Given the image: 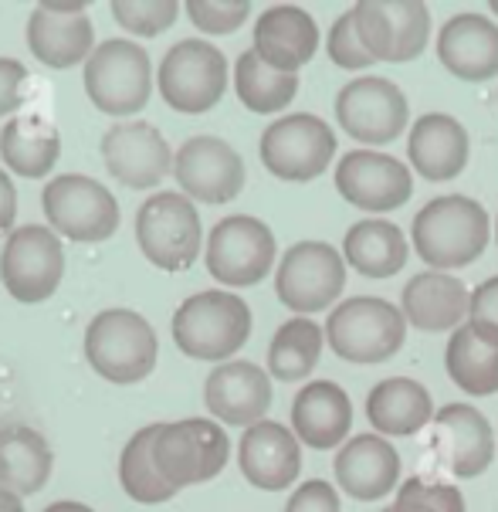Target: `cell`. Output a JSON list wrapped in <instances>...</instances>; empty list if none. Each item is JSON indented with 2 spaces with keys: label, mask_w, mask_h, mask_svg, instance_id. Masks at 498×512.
Segmentation results:
<instances>
[{
  "label": "cell",
  "mask_w": 498,
  "mask_h": 512,
  "mask_svg": "<svg viewBox=\"0 0 498 512\" xmlns=\"http://www.w3.org/2000/svg\"><path fill=\"white\" fill-rule=\"evenodd\" d=\"M434 401L424 384L410 377H390L370 390L366 397V418L387 438H404L434 421Z\"/></svg>",
  "instance_id": "29"
},
{
  "label": "cell",
  "mask_w": 498,
  "mask_h": 512,
  "mask_svg": "<svg viewBox=\"0 0 498 512\" xmlns=\"http://www.w3.org/2000/svg\"><path fill=\"white\" fill-rule=\"evenodd\" d=\"M48 228L72 241H106L119 228V204L99 180L85 173H65L41 190Z\"/></svg>",
  "instance_id": "9"
},
{
  "label": "cell",
  "mask_w": 498,
  "mask_h": 512,
  "mask_svg": "<svg viewBox=\"0 0 498 512\" xmlns=\"http://www.w3.org/2000/svg\"><path fill=\"white\" fill-rule=\"evenodd\" d=\"M495 238H498V221H495Z\"/></svg>",
  "instance_id": "48"
},
{
  "label": "cell",
  "mask_w": 498,
  "mask_h": 512,
  "mask_svg": "<svg viewBox=\"0 0 498 512\" xmlns=\"http://www.w3.org/2000/svg\"><path fill=\"white\" fill-rule=\"evenodd\" d=\"M322 326H316L312 319H288L285 326H278L272 346H268V370L272 377H278L282 384H295V380H305L319 363L322 353Z\"/></svg>",
  "instance_id": "35"
},
{
  "label": "cell",
  "mask_w": 498,
  "mask_h": 512,
  "mask_svg": "<svg viewBox=\"0 0 498 512\" xmlns=\"http://www.w3.org/2000/svg\"><path fill=\"white\" fill-rule=\"evenodd\" d=\"M353 17L366 51L377 62H410L421 55L431 34V11L417 0H370L356 4Z\"/></svg>",
  "instance_id": "16"
},
{
  "label": "cell",
  "mask_w": 498,
  "mask_h": 512,
  "mask_svg": "<svg viewBox=\"0 0 498 512\" xmlns=\"http://www.w3.org/2000/svg\"><path fill=\"white\" fill-rule=\"evenodd\" d=\"M61 136L55 123H48L38 112H21L0 129V156L14 173L38 180L58 163Z\"/></svg>",
  "instance_id": "31"
},
{
  "label": "cell",
  "mask_w": 498,
  "mask_h": 512,
  "mask_svg": "<svg viewBox=\"0 0 498 512\" xmlns=\"http://www.w3.org/2000/svg\"><path fill=\"white\" fill-rule=\"evenodd\" d=\"M407 95L397 82L377 75H363L346 82L336 95V119L353 140L383 146L407 129Z\"/></svg>",
  "instance_id": "14"
},
{
  "label": "cell",
  "mask_w": 498,
  "mask_h": 512,
  "mask_svg": "<svg viewBox=\"0 0 498 512\" xmlns=\"http://www.w3.org/2000/svg\"><path fill=\"white\" fill-rule=\"evenodd\" d=\"M407 319L393 302L356 295L329 312L326 340L336 357L349 363H383L404 346Z\"/></svg>",
  "instance_id": "4"
},
{
  "label": "cell",
  "mask_w": 498,
  "mask_h": 512,
  "mask_svg": "<svg viewBox=\"0 0 498 512\" xmlns=\"http://www.w3.org/2000/svg\"><path fill=\"white\" fill-rule=\"evenodd\" d=\"M241 472L255 489L278 492L288 489L299 479L302 468V448L299 438L278 421H258L255 428L244 431L238 448Z\"/></svg>",
  "instance_id": "22"
},
{
  "label": "cell",
  "mask_w": 498,
  "mask_h": 512,
  "mask_svg": "<svg viewBox=\"0 0 498 512\" xmlns=\"http://www.w3.org/2000/svg\"><path fill=\"white\" fill-rule=\"evenodd\" d=\"M166 106L183 116H200L214 109L227 89V62L221 48L204 38H187L163 55L156 75Z\"/></svg>",
  "instance_id": "8"
},
{
  "label": "cell",
  "mask_w": 498,
  "mask_h": 512,
  "mask_svg": "<svg viewBox=\"0 0 498 512\" xmlns=\"http://www.w3.org/2000/svg\"><path fill=\"white\" fill-rule=\"evenodd\" d=\"M400 479V455L387 438L360 435L349 438L336 455V482L346 496L373 502L393 492Z\"/></svg>",
  "instance_id": "25"
},
{
  "label": "cell",
  "mask_w": 498,
  "mask_h": 512,
  "mask_svg": "<svg viewBox=\"0 0 498 512\" xmlns=\"http://www.w3.org/2000/svg\"><path fill=\"white\" fill-rule=\"evenodd\" d=\"M407 156L421 177L454 180L468 167V156H471L468 129L454 116H448V112H427L410 129Z\"/></svg>",
  "instance_id": "27"
},
{
  "label": "cell",
  "mask_w": 498,
  "mask_h": 512,
  "mask_svg": "<svg viewBox=\"0 0 498 512\" xmlns=\"http://www.w3.org/2000/svg\"><path fill=\"white\" fill-rule=\"evenodd\" d=\"M414 248L434 272L471 265L488 245V214L471 197L448 194L421 207L414 218Z\"/></svg>",
  "instance_id": "1"
},
{
  "label": "cell",
  "mask_w": 498,
  "mask_h": 512,
  "mask_svg": "<svg viewBox=\"0 0 498 512\" xmlns=\"http://www.w3.org/2000/svg\"><path fill=\"white\" fill-rule=\"evenodd\" d=\"M383 512H393V509H383Z\"/></svg>",
  "instance_id": "49"
},
{
  "label": "cell",
  "mask_w": 498,
  "mask_h": 512,
  "mask_svg": "<svg viewBox=\"0 0 498 512\" xmlns=\"http://www.w3.org/2000/svg\"><path fill=\"white\" fill-rule=\"evenodd\" d=\"M61 275H65V251L55 231L45 224H24L11 231L0 255V282L11 299L38 306L55 295Z\"/></svg>",
  "instance_id": "11"
},
{
  "label": "cell",
  "mask_w": 498,
  "mask_h": 512,
  "mask_svg": "<svg viewBox=\"0 0 498 512\" xmlns=\"http://www.w3.org/2000/svg\"><path fill=\"white\" fill-rule=\"evenodd\" d=\"M92 21L85 4H41L28 17V45L41 65L72 68L92 58Z\"/></svg>",
  "instance_id": "20"
},
{
  "label": "cell",
  "mask_w": 498,
  "mask_h": 512,
  "mask_svg": "<svg viewBox=\"0 0 498 512\" xmlns=\"http://www.w3.org/2000/svg\"><path fill=\"white\" fill-rule=\"evenodd\" d=\"M227 455H231V441L224 428L207 418L160 424V435L153 441V462L177 492L221 475Z\"/></svg>",
  "instance_id": "7"
},
{
  "label": "cell",
  "mask_w": 498,
  "mask_h": 512,
  "mask_svg": "<svg viewBox=\"0 0 498 512\" xmlns=\"http://www.w3.org/2000/svg\"><path fill=\"white\" fill-rule=\"evenodd\" d=\"M251 14V4L244 0H227V4H211V0H194L187 4V17L197 24V31L207 34H231L238 31Z\"/></svg>",
  "instance_id": "40"
},
{
  "label": "cell",
  "mask_w": 498,
  "mask_h": 512,
  "mask_svg": "<svg viewBox=\"0 0 498 512\" xmlns=\"http://www.w3.org/2000/svg\"><path fill=\"white\" fill-rule=\"evenodd\" d=\"M51 465H55V455H51L48 438L24 424L0 428V492L21 499L34 496L51 479Z\"/></svg>",
  "instance_id": "30"
},
{
  "label": "cell",
  "mask_w": 498,
  "mask_h": 512,
  "mask_svg": "<svg viewBox=\"0 0 498 512\" xmlns=\"http://www.w3.org/2000/svg\"><path fill=\"white\" fill-rule=\"evenodd\" d=\"M434 445L458 479H475L495 458L492 424L471 404H448L434 414Z\"/></svg>",
  "instance_id": "21"
},
{
  "label": "cell",
  "mask_w": 498,
  "mask_h": 512,
  "mask_svg": "<svg viewBox=\"0 0 498 512\" xmlns=\"http://www.w3.org/2000/svg\"><path fill=\"white\" fill-rule=\"evenodd\" d=\"M85 92L106 116L143 112L153 92V65L143 48L126 38H109L85 62Z\"/></svg>",
  "instance_id": "5"
},
{
  "label": "cell",
  "mask_w": 498,
  "mask_h": 512,
  "mask_svg": "<svg viewBox=\"0 0 498 512\" xmlns=\"http://www.w3.org/2000/svg\"><path fill=\"white\" fill-rule=\"evenodd\" d=\"M85 357L109 384H139L160 360L156 329L133 309H106L85 329Z\"/></svg>",
  "instance_id": "2"
},
{
  "label": "cell",
  "mask_w": 498,
  "mask_h": 512,
  "mask_svg": "<svg viewBox=\"0 0 498 512\" xmlns=\"http://www.w3.org/2000/svg\"><path fill=\"white\" fill-rule=\"evenodd\" d=\"M24 82H28V68L17 58H0V116H11L21 109Z\"/></svg>",
  "instance_id": "43"
},
{
  "label": "cell",
  "mask_w": 498,
  "mask_h": 512,
  "mask_svg": "<svg viewBox=\"0 0 498 512\" xmlns=\"http://www.w3.org/2000/svg\"><path fill=\"white\" fill-rule=\"evenodd\" d=\"M173 177L190 201L227 204L244 187V160L217 136H194L173 153Z\"/></svg>",
  "instance_id": "15"
},
{
  "label": "cell",
  "mask_w": 498,
  "mask_h": 512,
  "mask_svg": "<svg viewBox=\"0 0 498 512\" xmlns=\"http://www.w3.org/2000/svg\"><path fill=\"white\" fill-rule=\"evenodd\" d=\"M471 295L458 275L444 272H421L404 285L400 312L421 333H441V329H461L468 319Z\"/></svg>",
  "instance_id": "26"
},
{
  "label": "cell",
  "mask_w": 498,
  "mask_h": 512,
  "mask_svg": "<svg viewBox=\"0 0 498 512\" xmlns=\"http://www.w3.org/2000/svg\"><path fill=\"white\" fill-rule=\"evenodd\" d=\"M393 512H465V499L454 485L407 479L397 492Z\"/></svg>",
  "instance_id": "37"
},
{
  "label": "cell",
  "mask_w": 498,
  "mask_h": 512,
  "mask_svg": "<svg viewBox=\"0 0 498 512\" xmlns=\"http://www.w3.org/2000/svg\"><path fill=\"white\" fill-rule=\"evenodd\" d=\"M160 435V424H150V428L136 431L129 438V445L122 448L119 455V482L126 489V496L133 502H143V506H156V502H166L177 496L170 482L160 475V468L153 462V441Z\"/></svg>",
  "instance_id": "36"
},
{
  "label": "cell",
  "mask_w": 498,
  "mask_h": 512,
  "mask_svg": "<svg viewBox=\"0 0 498 512\" xmlns=\"http://www.w3.org/2000/svg\"><path fill=\"white\" fill-rule=\"evenodd\" d=\"M17 221V190L14 180L0 170V234H7Z\"/></svg>",
  "instance_id": "44"
},
{
  "label": "cell",
  "mask_w": 498,
  "mask_h": 512,
  "mask_svg": "<svg viewBox=\"0 0 498 512\" xmlns=\"http://www.w3.org/2000/svg\"><path fill=\"white\" fill-rule=\"evenodd\" d=\"M492 14L498 17V0H495V4H492Z\"/></svg>",
  "instance_id": "47"
},
{
  "label": "cell",
  "mask_w": 498,
  "mask_h": 512,
  "mask_svg": "<svg viewBox=\"0 0 498 512\" xmlns=\"http://www.w3.org/2000/svg\"><path fill=\"white\" fill-rule=\"evenodd\" d=\"M285 512H339V492L329 482L312 479L292 492Z\"/></svg>",
  "instance_id": "42"
},
{
  "label": "cell",
  "mask_w": 498,
  "mask_h": 512,
  "mask_svg": "<svg viewBox=\"0 0 498 512\" xmlns=\"http://www.w3.org/2000/svg\"><path fill=\"white\" fill-rule=\"evenodd\" d=\"M102 160L106 170L119 184L133 190L156 187L166 173H173V153L163 133L143 119H129V123L112 126L102 136Z\"/></svg>",
  "instance_id": "18"
},
{
  "label": "cell",
  "mask_w": 498,
  "mask_h": 512,
  "mask_svg": "<svg viewBox=\"0 0 498 512\" xmlns=\"http://www.w3.org/2000/svg\"><path fill=\"white\" fill-rule=\"evenodd\" d=\"M180 7L173 0H119L112 4V17L122 24L126 31L143 34V38H156L177 21Z\"/></svg>",
  "instance_id": "38"
},
{
  "label": "cell",
  "mask_w": 498,
  "mask_h": 512,
  "mask_svg": "<svg viewBox=\"0 0 498 512\" xmlns=\"http://www.w3.org/2000/svg\"><path fill=\"white\" fill-rule=\"evenodd\" d=\"M204 404L217 421L234 428H255L272 407V380L255 363L227 360L207 377Z\"/></svg>",
  "instance_id": "19"
},
{
  "label": "cell",
  "mask_w": 498,
  "mask_h": 512,
  "mask_svg": "<svg viewBox=\"0 0 498 512\" xmlns=\"http://www.w3.org/2000/svg\"><path fill=\"white\" fill-rule=\"evenodd\" d=\"M136 241L143 255L163 272H183L197 262L200 241V214L190 197L177 190L146 197V204L136 214Z\"/></svg>",
  "instance_id": "6"
},
{
  "label": "cell",
  "mask_w": 498,
  "mask_h": 512,
  "mask_svg": "<svg viewBox=\"0 0 498 512\" xmlns=\"http://www.w3.org/2000/svg\"><path fill=\"white\" fill-rule=\"evenodd\" d=\"M468 326L475 329L485 343L498 346V275L482 282L475 292H471Z\"/></svg>",
  "instance_id": "41"
},
{
  "label": "cell",
  "mask_w": 498,
  "mask_h": 512,
  "mask_svg": "<svg viewBox=\"0 0 498 512\" xmlns=\"http://www.w3.org/2000/svg\"><path fill=\"white\" fill-rule=\"evenodd\" d=\"M407 238L390 221H356L346 231L343 258L366 279H390L407 265Z\"/></svg>",
  "instance_id": "32"
},
{
  "label": "cell",
  "mask_w": 498,
  "mask_h": 512,
  "mask_svg": "<svg viewBox=\"0 0 498 512\" xmlns=\"http://www.w3.org/2000/svg\"><path fill=\"white\" fill-rule=\"evenodd\" d=\"M332 153H336V133L326 119L312 112H292V116L275 119L261 136V163L278 180H292V184L326 173Z\"/></svg>",
  "instance_id": "10"
},
{
  "label": "cell",
  "mask_w": 498,
  "mask_h": 512,
  "mask_svg": "<svg viewBox=\"0 0 498 512\" xmlns=\"http://www.w3.org/2000/svg\"><path fill=\"white\" fill-rule=\"evenodd\" d=\"M234 89H238V99L248 106L251 112H282L288 102L299 92V75L278 72V68L265 65L258 58V51H244L234 65Z\"/></svg>",
  "instance_id": "34"
},
{
  "label": "cell",
  "mask_w": 498,
  "mask_h": 512,
  "mask_svg": "<svg viewBox=\"0 0 498 512\" xmlns=\"http://www.w3.org/2000/svg\"><path fill=\"white\" fill-rule=\"evenodd\" d=\"M292 428L295 438L305 441L309 448H336L353 428V404H349L346 390L332 384V380L305 384L292 404Z\"/></svg>",
  "instance_id": "28"
},
{
  "label": "cell",
  "mask_w": 498,
  "mask_h": 512,
  "mask_svg": "<svg viewBox=\"0 0 498 512\" xmlns=\"http://www.w3.org/2000/svg\"><path fill=\"white\" fill-rule=\"evenodd\" d=\"M248 336L251 309L234 292H197L173 312V343L190 360H227Z\"/></svg>",
  "instance_id": "3"
},
{
  "label": "cell",
  "mask_w": 498,
  "mask_h": 512,
  "mask_svg": "<svg viewBox=\"0 0 498 512\" xmlns=\"http://www.w3.org/2000/svg\"><path fill=\"white\" fill-rule=\"evenodd\" d=\"M0 512H24L21 496H11V492H0Z\"/></svg>",
  "instance_id": "45"
},
{
  "label": "cell",
  "mask_w": 498,
  "mask_h": 512,
  "mask_svg": "<svg viewBox=\"0 0 498 512\" xmlns=\"http://www.w3.org/2000/svg\"><path fill=\"white\" fill-rule=\"evenodd\" d=\"M346 285V258L326 241H299L278 262L275 292L292 312H322Z\"/></svg>",
  "instance_id": "13"
},
{
  "label": "cell",
  "mask_w": 498,
  "mask_h": 512,
  "mask_svg": "<svg viewBox=\"0 0 498 512\" xmlns=\"http://www.w3.org/2000/svg\"><path fill=\"white\" fill-rule=\"evenodd\" d=\"M336 190L360 211L383 214L407 204L414 180H410V170L397 156L377 150H353L336 167Z\"/></svg>",
  "instance_id": "17"
},
{
  "label": "cell",
  "mask_w": 498,
  "mask_h": 512,
  "mask_svg": "<svg viewBox=\"0 0 498 512\" xmlns=\"http://www.w3.org/2000/svg\"><path fill=\"white\" fill-rule=\"evenodd\" d=\"M326 48H329L332 62H336L339 68H349V72H356V68H366V65L377 62V58H373L370 51H366V45H363L353 11H346L336 24H332Z\"/></svg>",
  "instance_id": "39"
},
{
  "label": "cell",
  "mask_w": 498,
  "mask_h": 512,
  "mask_svg": "<svg viewBox=\"0 0 498 512\" xmlns=\"http://www.w3.org/2000/svg\"><path fill=\"white\" fill-rule=\"evenodd\" d=\"M319 48V28L309 11L295 4L268 7L255 24V51L265 65L278 72L299 75L302 65L312 62Z\"/></svg>",
  "instance_id": "23"
},
{
  "label": "cell",
  "mask_w": 498,
  "mask_h": 512,
  "mask_svg": "<svg viewBox=\"0 0 498 512\" xmlns=\"http://www.w3.org/2000/svg\"><path fill=\"white\" fill-rule=\"evenodd\" d=\"M204 262L207 272L224 285H258L275 265V234L251 214H234L214 224Z\"/></svg>",
  "instance_id": "12"
},
{
  "label": "cell",
  "mask_w": 498,
  "mask_h": 512,
  "mask_svg": "<svg viewBox=\"0 0 498 512\" xmlns=\"http://www.w3.org/2000/svg\"><path fill=\"white\" fill-rule=\"evenodd\" d=\"M444 360H448L451 380L465 394L471 397L498 394V346L485 343L471 326L454 329Z\"/></svg>",
  "instance_id": "33"
},
{
  "label": "cell",
  "mask_w": 498,
  "mask_h": 512,
  "mask_svg": "<svg viewBox=\"0 0 498 512\" xmlns=\"http://www.w3.org/2000/svg\"><path fill=\"white\" fill-rule=\"evenodd\" d=\"M45 512H92L89 506H82V502H55V506H48Z\"/></svg>",
  "instance_id": "46"
},
{
  "label": "cell",
  "mask_w": 498,
  "mask_h": 512,
  "mask_svg": "<svg viewBox=\"0 0 498 512\" xmlns=\"http://www.w3.org/2000/svg\"><path fill=\"white\" fill-rule=\"evenodd\" d=\"M438 58L451 75L485 82L498 72V24L485 14H454L438 34Z\"/></svg>",
  "instance_id": "24"
}]
</instances>
